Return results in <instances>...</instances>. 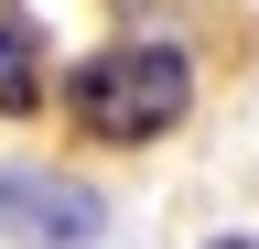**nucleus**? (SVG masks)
<instances>
[{
  "label": "nucleus",
  "mask_w": 259,
  "mask_h": 249,
  "mask_svg": "<svg viewBox=\"0 0 259 249\" xmlns=\"http://www.w3.org/2000/svg\"><path fill=\"white\" fill-rule=\"evenodd\" d=\"M194 98H205V76H194V44L173 33H108L54 76V119L87 152H162L194 119Z\"/></svg>",
  "instance_id": "1"
},
{
  "label": "nucleus",
  "mask_w": 259,
  "mask_h": 249,
  "mask_svg": "<svg viewBox=\"0 0 259 249\" xmlns=\"http://www.w3.org/2000/svg\"><path fill=\"white\" fill-rule=\"evenodd\" d=\"M0 249H108V195L76 163H0Z\"/></svg>",
  "instance_id": "2"
},
{
  "label": "nucleus",
  "mask_w": 259,
  "mask_h": 249,
  "mask_svg": "<svg viewBox=\"0 0 259 249\" xmlns=\"http://www.w3.org/2000/svg\"><path fill=\"white\" fill-rule=\"evenodd\" d=\"M54 44H44V22L22 11V0H0V119H44L54 109Z\"/></svg>",
  "instance_id": "3"
},
{
  "label": "nucleus",
  "mask_w": 259,
  "mask_h": 249,
  "mask_svg": "<svg viewBox=\"0 0 259 249\" xmlns=\"http://www.w3.org/2000/svg\"><path fill=\"white\" fill-rule=\"evenodd\" d=\"M194 249H259V228H216V238H194Z\"/></svg>",
  "instance_id": "4"
}]
</instances>
